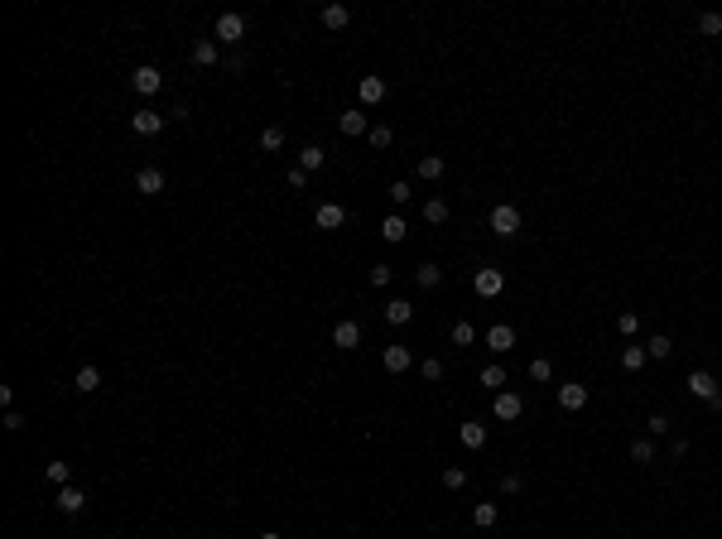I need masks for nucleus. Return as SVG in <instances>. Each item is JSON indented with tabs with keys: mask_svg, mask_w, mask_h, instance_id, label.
I'll use <instances>...</instances> for the list:
<instances>
[{
	"mask_svg": "<svg viewBox=\"0 0 722 539\" xmlns=\"http://www.w3.org/2000/svg\"><path fill=\"white\" fill-rule=\"evenodd\" d=\"M472 289H477V298H496L501 289H506V274L491 270V265H481L477 274H472Z\"/></svg>",
	"mask_w": 722,
	"mask_h": 539,
	"instance_id": "f257e3e1",
	"label": "nucleus"
},
{
	"mask_svg": "<svg viewBox=\"0 0 722 539\" xmlns=\"http://www.w3.org/2000/svg\"><path fill=\"white\" fill-rule=\"evenodd\" d=\"M222 44H241V34H246V15H236V10H222L217 15V29H212Z\"/></svg>",
	"mask_w": 722,
	"mask_h": 539,
	"instance_id": "f03ea898",
	"label": "nucleus"
},
{
	"mask_svg": "<svg viewBox=\"0 0 722 539\" xmlns=\"http://www.w3.org/2000/svg\"><path fill=\"white\" fill-rule=\"evenodd\" d=\"M491 231H496V236H515V231H520V207L496 202V207H491Z\"/></svg>",
	"mask_w": 722,
	"mask_h": 539,
	"instance_id": "7ed1b4c3",
	"label": "nucleus"
},
{
	"mask_svg": "<svg viewBox=\"0 0 722 539\" xmlns=\"http://www.w3.org/2000/svg\"><path fill=\"white\" fill-rule=\"evenodd\" d=\"M520 409H525V404H520V395H515V390H496V400H491V414H496L501 424L520 419Z\"/></svg>",
	"mask_w": 722,
	"mask_h": 539,
	"instance_id": "20e7f679",
	"label": "nucleus"
},
{
	"mask_svg": "<svg viewBox=\"0 0 722 539\" xmlns=\"http://www.w3.org/2000/svg\"><path fill=\"white\" fill-rule=\"evenodd\" d=\"M684 385H689V395H698V400H708V404L718 400V390H722L708 371H689V380H684Z\"/></svg>",
	"mask_w": 722,
	"mask_h": 539,
	"instance_id": "39448f33",
	"label": "nucleus"
},
{
	"mask_svg": "<svg viewBox=\"0 0 722 539\" xmlns=\"http://www.w3.org/2000/svg\"><path fill=\"white\" fill-rule=\"evenodd\" d=\"M131 87L140 92V97H155V92L164 87V73H160V68H135V73H131Z\"/></svg>",
	"mask_w": 722,
	"mask_h": 539,
	"instance_id": "423d86ee",
	"label": "nucleus"
},
{
	"mask_svg": "<svg viewBox=\"0 0 722 539\" xmlns=\"http://www.w3.org/2000/svg\"><path fill=\"white\" fill-rule=\"evenodd\" d=\"M332 347H337V351L361 347V323H351V318H342V323L332 327Z\"/></svg>",
	"mask_w": 722,
	"mask_h": 539,
	"instance_id": "0eeeda50",
	"label": "nucleus"
},
{
	"mask_svg": "<svg viewBox=\"0 0 722 539\" xmlns=\"http://www.w3.org/2000/svg\"><path fill=\"white\" fill-rule=\"evenodd\" d=\"M385 92H390V87H385V78H361V82H356L361 107H380V102H385Z\"/></svg>",
	"mask_w": 722,
	"mask_h": 539,
	"instance_id": "6e6552de",
	"label": "nucleus"
},
{
	"mask_svg": "<svg viewBox=\"0 0 722 539\" xmlns=\"http://www.w3.org/2000/svg\"><path fill=\"white\" fill-rule=\"evenodd\" d=\"M135 188L145 193V198H155V193H164V169H155V164H145V169L135 174Z\"/></svg>",
	"mask_w": 722,
	"mask_h": 539,
	"instance_id": "1a4fd4ad",
	"label": "nucleus"
},
{
	"mask_svg": "<svg viewBox=\"0 0 722 539\" xmlns=\"http://www.w3.org/2000/svg\"><path fill=\"white\" fill-rule=\"evenodd\" d=\"M313 222H318L323 231H337V226L347 222V207H342V202H323L318 212H313Z\"/></svg>",
	"mask_w": 722,
	"mask_h": 539,
	"instance_id": "9d476101",
	"label": "nucleus"
},
{
	"mask_svg": "<svg viewBox=\"0 0 722 539\" xmlns=\"http://www.w3.org/2000/svg\"><path fill=\"white\" fill-rule=\"evenodd\" d=\"M337 131L351 135V140H356V135H366V131H371V126H366V111H361V107L342 111V116H337Z\"/></svg>",
	"mask_w": 722,
	"mask_h": 539,
	"instance_id": "9b49d317",
	"label": "nucleus"
},
{
	"mask_svg": "<svg viewBox=\"0 0 722 539\" xmlns=\"http://www.w3.org/2000/svg\"><path fill=\"white\" fill-rule=\"evenodd\" d=\"M131 131L135 135H160L164 131V116H160V111H150V107L135 111V116H131Z\"/></svg>",
	"mask_w": 722,
	"mask_h": 539,
	"instance_id": "f8f14e48",
	"label": "nucleus"
},
{
	"mask_svg": "<svg viewBox=\"0 0 722 539\" xmlns=\"http://www.w3.org/2000/svg\"><path fill=\"white\" fill-rule=\"evenodd\" d=\"M54 506H58V511H63V515H78V511H82V506H87V496H82V491H78V486H58V496H54Z\"/></svg>",
	"mask_w": 722,
	"mask_h": 539,
	"instance_id": "ddd939ff",
	"label": "nucleus"
},
{
	"mask_svg": "<svg viewBox=\"0 0 722 539\" xmlns=\"http://www.w3.org/2000/svg\"><path fill=\"white\" fill-rule=\"evenodd\" d=\"M217 58H222V44H217V39H198V44H193V63H198V68H212Z\"/></svg>",
	"mask_w": 722,
	"mask_h": 539,
	"instance_id": "4468645a",
	"label": "nucleus"
},
{
	"mask_svg": "<svg viewBox=\"0 0 722 539\" xmlns=\"http://www.w3.org/2000/svg\"><path fill=\"white\" fill-rule=\"evenodd\" d=\"M588 404V385H559V409H583Z\"/></svg>",
	"mask_w": 722,
	"mask_h": 539,
	"instance_id": "2eb2a0df",
	"label": "nucleus"
},
{
	"mask_svg": "<svg viewBox=\"0 0 722 539\" xmlns=\"http://www.w3.org/2000/svg\"><path fill=\"white\" fill-rule=\"evenodd\" d=\"M380 236H385L390 246H395V241H404V236H409V222H404L400 212H390L385 222H380Z\"/></svg>",
	"mask_w": 722,
	"mask_h": 539,
	"instance_id": "dca6fc26",
	"label": "nucleus"
},
{
	"mask_svg": "<svg viewBox=\"0 0 722 539\" xmlns=\"http://www.w3.org/2000/svg\"><path fill=\"white\" fill-rule=\"evenodd\" d=\"M486 347H491V351H510V347H515V327L496 323L491 332H486Z\"/></svg>",
	"mask_w": 722,
	"mask_h": 539,
	"instance_id": "f3484780",
	"label": "nucleus"
},
{
	"mask_svg": "<svg viewBox=\"0 0 722 539\" xmlns=\"http://www.w3.org/2000/svg\"><path fill=\"white\" fill-rule=\"evenodd\" d=\"M457 438H462V448H481V443H486V424H481V419H467V424L457 429Z\"/></svg>",
	"mask_w": 722,
	"mask_h": 539,
	"instance_id": "a211bd4d",
	"label": "nucleus"
},
{
	"mask_svg": "<svg viewBox=\"0 0 722 539\" xmlns=\"http://www.w3.org/2000/svg\"><path fill=\"white\" fill-rule=\"evenodd\" d=\"M385 318H390L395 327H404L409 318H414V303H409V298H390V303H385Z\"/></svg>",
	"mask_w": 722,
	"mask_h": 539,
	"instance_id": "6ab92c4d",
	"label": "nucleus"
},
{
	"mask_svg": "<svg viewBox=\"0 0 722 539\" xmlns=\"http://www.w3.org/2000/svg\"><path fill=\"white\" fill-rule=\"evenodd\" d=\"M323 164H327V150H318V145H303V150H299V169H303V174H313V169H323Z\"/></svg>",
	"mask_w": 722,
	"mask_h": 539,
	"instance_id": "aec40b11",
	"label": "nucleus"
},
{
	"mask_svg": "<svg viewBox=\"0 0 722 539\" xmlns=\"http://www.w3.org/2000/svg\"><path fill=\"white\" fill-rule=\"evenodd\" d=\"M409 361H414V356H409V347H400V342H395V347H385V371H395V376H400V371H409Z\"/></svg>",
	"mask_w": 722,
	"mask_h": 539,
	"instance_id": "412c9836",
	"label": "nucleus"
},
{
	"mask_svg": "<svg viewBox=\"0 0 722 539\" xmlns=\"http://www.w3.org/2000/svg\"><path fill=\"white\" fill-rule=\"evenodd\" d=\"M97 385H102V371H97V366H82L78 376H73V390H82V395H92Z\"/></svg>",
	"mask_w": 722,
	"mask_h": 539,
	"instance_id": "4be33fe9",
	"label": "nucleus"
},
{
	"mask_svg": "<svg viewBox=\"0 0 722 539\" xmlns=\"http://www.w3.org/2000/svg\"><path fill=\"white\" fill-rule=\"evenodd\" d=\"M323 25H327V29H347L351 25V10H347V5H327V10H323Z\"/></svg>",
	"mask_w": 722,
	"mask_h": 539,
	"instance_id": "5701e85b",
	"label": "nucleus"
},
{
	"mask_svg": "<svg viewBox=\"0 0 722 539\" xmlns=\"http://www.w3.org/2000/svg\"><path fill=\"white\" fill-rule=\"evenodd\" d=\"M496 515H501V511H496V501H481L477 511H472V525H477V530H491V525H496Z\"/></svg>",
	"mask_w": 722,
	"mask_h": 539,
	"instance_id": "b1692460",
	"label": "nucleus"
},
{
	"mask_svg": "<svg viewBox=\"0 0 722 539\" xmlns=\"http://www.w3.org/2000/svg\"><path fill=\"white\" fill-rule=\"evenodd\" d=\"M424 222L443 226V222H448V202H443V198H428V202H424Z\"/></svg>",
	"mask_w": 722,
	"mask_h": 539,
	"instance_id": "393cba45",
	"label": "nucleus"
},
{
	"mask_svg": "<svg viewBox=\"0 0 722 539\" xmlns=\"http://www.w3.org/2000/svg\"><path fill=\"white\" fill-rule=\"evenodd\" d=\"M414 279H419V289H438V284H443V270H438V265H419V270H414Z\"/></svg>",
	"mask_w": 722,
	"mask_h": 539,
	"instance_id": "a878e982",
	"label": "nucleus"
},
{
	"mask_svg": "<svg viewBox=\"0 0 722 539\" xmlns=\"http://www.w3.org/2000/svg\"><path fill=\"white\" fill-rule=\"evenodd\" d=\"M414 174H419V178H428V183H433V178H443V159H438V155H424V159H419V169H414Z\"/></svg>",
	"mask_w": 722,
	"mask_h": 539,
	"instance_id": "bb28decb",
	"label": "nucleus"
},
{
	"mask_svg": "<svg viewBox=\"0 0 722 539\" xmlns=\"http://www.w3.org/2000/svg\"><path fill=\"white\" fill-rule=\"evenodd\" d=\"M453 342H457V347H472V342H477V327L467 323V318H457V323H453Z\"/></svg>",
	"mask_w": 722,
	"mask_h": 539,
	"instance_id": "cd10ccee",
	"label": "nucleus"
},
{
	"mask_svg": "<svg viewBox=\"0 0 722 539\" xmlns=\"http://www.w3.org/2000/svg\"><path fill=\"white\" fill-rule=\"evenodd\" d=\"M44 472H49V482H54V486H73V467H68V462H49Z\"/></svg>",
	"mask_w": 722,
	"mask_h": 539,
	"instance_id": "c85d7f7f",
	"label": "nucleus"
},
{
	"mask_svg": "<svg viewBox=\"0 0 722 539\" xmlns=\"http://www.w3.org/2000/svg\"><path fill=\"white\" fill-rule=\"evenodd\" d=\"M645 351H650V356H655V361H665L669 351H674V342H669L665 332H655V337H650V342H645Z\"/></svg>",
	"mask_w": 722,
	"mask_h": 539,
	"instance_id": "c756f323",
	"label": "nucleus"
},
{
	"mask_svg": "<svg viewBox=\"0 0 722 539\" xmlns=\"http://www.w3.org/2000/svg\"><path fill=\"white\" fill-rule=\"evenodd\" d=\"M481 385H486V390H501V385H506V371H501V366H481Z\"/></svg>",
	"mask_w": 722,
	"mask_h": 539,
	"instance_id": "7c9ffc66",
	"label": "nucleus"
},
{
	"mask_svg": "<svg viewBox=\"0 0 722 539\" xmlns=\"http://www.w3.org/2000/svg\"><path fill=\"white\" fill-rule=\"evenodd\" d=\"M645 356H650L645 347H626V351H621V366H626V371H641V366H645Z\"/></svg>",
	"mask_w": 722,
	"mask_h": 539,
	"instance_id": "2f4dec72",
	"label": "nucleus"
},
{
	"mask_svg": "<svg viewBox=\"0 0 722 539\" xmlns=\"http://www.w3.org/2000/svg\"><path fill=\"white\" fill-rule=\"evenodd\" d=\"M631 462H655V443L650 438H636L631 443Z\"/></svg>",
	"mask_w": 722,
	"mask_h": 539,
	"instance_id": "473e14b6",
	"label": "nucleus"
},
{
	"mask_svg": "<svg viewBox=\"0 0 722 539\" xmlns=\"http://www.w3.org/2000/svg\"><path fill=\"white\" fill-rule=\"evenodd\" d=\"M279 145H284V131L279 126H265L260 131V150H279Z\"/></svg>",
	"mask_w": 722,
	"mask_h": 539,
	"instance_id": "72a5a7b5",
	"label": "nucleus"
},
{
	"mask_svg": "<svg viewBox=\"0 0 722 539\" xmlns=\"http://www.w3.org/2000/svg\"><path fill=\"white\" fill-rule=\"evenodd\" d=\"M409 198H414V188H409L404 178H395V183H390V202H395V207H404Z\"/></svg>",
	"mask_w": 722,
	"mask_h": 539,
	"instance_id": "f704fd0d",
	"label": "nucleus"
},
{
	"mask_svg": "<svg viewBox=\"0 0 722 539\" xmlns=\"http://www.w3.org/2000/svg\"><path fill=\"white\" fill-rule=\"evenodd\" d=\"M366 140H371L375 150H385V145H390L395 135H390V126H371V131H366Z\"/></svg>",
	"mask_w": 722,
	"mask_h": 539,
	"instance_id": "c9c22d12",
	"label": "nucleus"
},
{
	"mask_svg": "<svg viewBox=\"0 0 722 539\" xmlns=\"http://www.w3.org/2000/svg\"><path fill=\"white\" fill-rule=\"evenodd\" d=\"M443 486H448V491H462V486H467V472H462V467H448V472H443Z\"/></svg>",
	"mask_w": 722,
	"mask_h": 539,
	"instance_id": "e433bc0d",
	"label": "nucleus"
},
{
	"mask_svg": "<svg viewBox=\"0 0 722 539\" xmlns=\"http://www.w3.org/2000/svg\"><path fill=\"white\" fill-rule=\"evenodd\" d=\"M549 376H554V366H549L544 356H535V361H530V380H549Z\"/></svg>",
	"mask_w": 722,
	"mask_h": 539,
	"instance_id": "4c0bfd02",
	"label": "nucleus"
},
{
	"mask_svg": "<svg viewBox=\"0 0 722 539\" xmlns=\"http://www.w3.org/2000/svg\"><path fill=\"white\" fill-rule=\"evenodd\" d=\"M419 371H424V380H443V361H438V356H428Z\"/></svg>",
	"mask_w": 722,
	"mask_h": 539,
	"instance_id": "58836bf2",
	"label": "nucleus"
},
{
	"mask_svg": "<svg viewBox=\"0 0 722 539\" xmlns=\"http://www.w3.org/2000/svg\"><path fill=\"white\" fill-rule=\"evenodd\" d=\"M698 29H703V34H722V15H703Z\"/></svg>",
	"mask_w": 722,
	"mask_h": 539,
	"instance_id": "ea45409f",
	"label": "nucleus"
},
{
	"mask_svg": "<svg viewBox=\"0 0 722 539\" xmlns=\"http://www.w3.org/2000/svg\"><path fill=\"white\" fill-rule=\"evenodd\" d=\"M5 429L20 433V429H25V414H20V409H5Z\"/></svg>",
	"mask_w": 722,
	"mask_h": 539,
	"instance_id": "a19ab883",
	"label": "nucleus"
},
{
	"mask_svg": "<svg viewBox=\"0 0 722 539\" xmlns=\"http://www.w3.org/2000/svg\"><path fill=\"white\" fill-rule=\"evenodd\" d=\"M616 327H621V332H626V337H631V332H636V327H641V318H636V313H621V318H616Z\"/></svg>",
	"mask_w": 722,
	"mask_h": 539,
	"instance_id": "79ce46f5",
	"label": "nucleus"
},
{
	"mask_svg": "<svg viewBox=\"0 0 722 539\" xmlns=\"http://www.w3.org/2000/svg\"><path fill=\"white\" fill-rule=\"evenodd\" d=\"M289 188H299V193L308 188V174H303V169H299V164H294V169H289Z\"/></svg>",
	"mask_w": 722,
	"mask_h": 539,
	"instance_id": "37998d69",
	"label": "nucleus"
},
{
	"mask_svg": "<svg viewBox=\"0 0 722 539\" xmlns=\"http://www.w3.org/2000/svg\"><path fill=\"white\" fill-rule=\"evenodd\" d=\"M371 284H375V289H385V284H390V265H375L371 270Z\"/></svg>",
	"mask_w": 722,
	"mask_h": 539,
	"instance_id": "c03bdc74",
	"label": "nucleus"
},
{
	"mask_svg": "<svg viewBox=\"0 0 722 539\" xmlns=\"http://www.w3.org/2000/svg\"><path fill=\"white\" fill-rule=\"evenodd\" d=\"M713 409H722V390H718V400H713Z\"/></svg>",
	"mask_w": 722,
	"mask_h": 539,
	"instance_id": "a18cd8bd",
	"label": "nucleus"
},
{
	"mask_svg": "<svg viewBox=\"0 0 722 539\" xmlns=\"http://www.w3.org/2000/svg\"><path fill=\"white\" fill-rule=\"evenodd\" d=\"M260 539H279V535H260Z\"/></svg>",
	"mask_w": 722,
	"mask_h": 539,
	"instance_id": "49530a36",
	"label": "nucleus"
},
{
	"mask_svg": "<svg viewBox=\"0 0 722 539\" xmlns=\"http://www.w3.org/2000/svg\"><path fill=\"white\" fill-rule=\"evenodd\" d=\"M718 15H722V10H718Z\"/></svg>",
	"mask_w": 722,
	"mask_h": 539,
	"instance_id": "de8ad7c7",
	"label": "nucleus"
}]
</instances>
